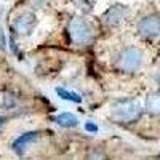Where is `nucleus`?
Here are the masks:
<instances>
[{
	"mask_svg": "<svg viewBox=\"0 0 160 160\" xmlns=\"http://www.w3.org/2000/svg\"><path fill=\"white\" fill-rule=\"evenodd\" d=\"M5 122H7V117H0V127H2Z\"/></svg>",
	"mask_w": 160,
	"mask_h": 160,
	"instance_id": "nucleus-17",
	"label": "nucleus"
},
{
	"mask_svg": "<svg viewBox=\"0 0 160 160\" xmlns=\"http://www.w3.org/2000/svg\"><path fill=\"white\" fill-rule=\"evenodd\" d=\"M142 58H144V55L139 48L128 47L118 53V58H117L115 64L123 72H136L142 64Z\"/></svg>",
	"mask_w": 160,
	"mask_h": 160,
	"instance_id": "nucleus-3",
	"label": "nucleus"
},
{
	"mask_svg": "<svg viewBox=\"0 0 160 160\" xmlns=\"http://www.w3.org/2000/svg\"><path fill=\"white\" fill-rule=\"evenodd\" d=\"M7 48V40H5V32L3 29L0 28V50H5Z\"/></svg>",
	"mask_w": 160,
	"mask_h": 160,
	"instance_id": "nucleus-13",
	"label": "nucleus"
},
{
	"mask_svg": "<svg viewBox=\"0 0 160 160\" xmlns=\"http://www.w3.org/2000/svg\"><path fill=\"white\" fill-rule=\"evenodd\" d=\"M85 128H87V130H88V131H95V133H96V131H98V127H96V125H95V123H91V122H88V123H87V125H85Z\"/></svg>",
	"mask_w": 160,
	"mask_h": 160,
	"instance_id": "nucleus-15",
	"label": "nucleus"
},
{
	"mask_svg": "<svg viewBox=\"0 0 160 160\" xmlns=\"http://www.w3.org/2000/svg\"><path fill=\"white\" fill-rule=\"evenodd\" d=\"M55 122L62 127V128H75L78 125V118L71 114V112H64V114H59L56 118H55Z\"/></svg>",
	"mask_w": 160,
	"mask_h": 160,
	"instance_id": "nucleus-9",
	"label": "nucleus"
},
{
	"mask_svg": "<svg viewBox=\"0 0 160 160\" xmlns=\"http://www.w3.org/2000/svg\"><path fill=\"white\" fill-rule=\"evenodd\" d=\"M55 91H56V95H58L59 98H62V99H66V101H72V102H80V101H82V98H80L77 93L66 90L64 87H56Z\"/></svg>",
	"mask_w": 160,
	"mask_h": 160,
	"instance_id": "nucleus-10",
	"label": "nucleus"
},
{
	"mask_svg": "<svg viewBox=\"0 0 160 160\" xmlns=\"http://www.w3.org/2000/svg\"><path fill=\"white\" fill-rule=\"evenodd\" d=\"M88 160H106L101 154H98V152H93L90 157H88Z\"/></svg>",
	"mask_w": 160,
	"mask_h": 160,
	"instance_id": "nucleus-14",
	"label": "nucleus"
},
{
	"mask_svg": "<svg viewBox=\"0 0 160 160\" xmlns=\"http://www.w3.org/2000/svg\"><path fill=\"white\" fill-rule=\"evenodd\" d=\"M74 3H77L80 8L90 10V8H91V3H93V0H74Z\"/></svg>",
	"mask_w": 160,
	"mask_h": 160,
	"instance_id": "nucleus-11",
	"label": "nucleus"
},
{
	"mask_svg": "<svg viewBox=\"0 0 160 160\" xmlns=\"http://www.w3.org/2000/svg\"><path fill=\"white\" fill-rule=\"evenodd\" d=\"M38 138V133L37 131H28V133H22V135H19L15 141H13L11 144V149L15 151L18 155H22L26 151H28V148Z\"/></svg>",
	"mask_w": 160,
	"mask_h": 160,
	"instance_id": "nucleus-7",
	"label": "nucleus"
},
{
	"mask_svg": "<svg viewBox=\"0 0 160 160\" xmlns=\"http://www.w3.org/2000/svg\"><path fill=\"white\" fill-rule=\"evenodd\" d=\"M3 106H7V108L15 106V99H13L11 95H5V98H3Z\"/></svg>",
	"mask_w": 160,
	"mask_h": 160,
	"instance_id": "nucleus-12",
	"label": "nucleus"
},
{
	"mask_svg": "<svg viewBox=\"0 0 160 160\" xmlns=\"http://www.w3.org/2000/svg\"><path fill=\"white\" fill-rule=\"evenodd\" d=\"M37 24V18L34 13L31 11H26V13H21V15L15 19V22H13V29H15V32L21 37H28L34 28Z\"/></svg>",
	"mask_w": 160,
	"mask_h": 160,
	"instance_id": "nucleus-4",
	"label": "nucleus"
},
{
	"mask_svg": "<svg viewBox=\"0 0 160 160\" xmlns=\"http://www.w3.org/2000/svg\"><path fill=\"white\" fill-rule=\"evenodd\" d=\"M128 13H130L128 7L117 3V5L111 7L108 11L104 13L102 19H104V22L108 24V26H118V24H122V22L127 19Z\"/></svg>",
	"mask_w": 160,
	"mask_h": 160,
	"instance_id": "nucleus-6",
	"label": "nucleus"
},
{
	"mask_svg": "<svg viewBox=\"0 0 160 160\" xmlns=\"http://www.w3.org/2000/svg\"><path fill=\"white\" fill-rule=\"evenodd\" d=\"M146 109L152 115H160V90L154 91L146 99Z\"/></svg>",
	"mask_w": 160,
	"mask_h": 160,
	"instance_id": "nucleus-8",
	"label": "nucleus"
},
{
	"mask_svg": "<svg viewBox=\"0 0 160 160\" xmlns=\"http://www.w3.org/2000/svg\"><path fill=\"white\" fill-rule=\"evenodd\" d=\"M138 32L142 37H157L160 35V16L158 15H148L139 19Z\"/></svg>",
	"mask_w": 160,
	"mask_h": 160,
	"instance_id": "nucleus-5",
	"label": "nucleus"
},
{
	"mask_svg": "<svg viewBox=\"0 0 160 160\" xmlns=\"http://www.w3.org/2000/svg\"><path fill=\"white\" fill-rule=\"evenodd\" d=\"M155 82L160 85V71H158V72H157V75H155Z\"/></svg>",
	"mask_w": 160,
	"mask_h": 160,
	"instance_id": "nucleus-16",
	"label": "nucleus"
},
{
	"mask_svg": "<svg viewBox=\"0 0 160 160\" xmlns=\"http://www.w3.org/2000/svg\"><path fill=\"white\" fill-rule=\"evenodd\" d=\"M71 42L75 45H87L93 38V26L85 18H74L68 26Z\"/></svg>",
	"mask_w": 160,
	"mask_h": 160,
	"instance_id": "nucleus-1",
	"label": "nucleus"
},
{
	"mask_svg": "<svg viewBox=\"0 0 160 160\" xmlns=\"http://www.w3.org/2000/svg\"><path fill=\"white\" fill-rule=\"evenodd\" d=\"M142 109L136 101H122L114 106L111 117L118 123H133L141 117Z\"/></svg>",
	"mask_w": 160,
	"mask_h": 160,
	"instance_id": "nucleus-2",
	"label": "nucleus"
}]
</instances>
